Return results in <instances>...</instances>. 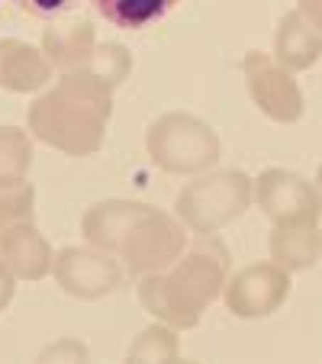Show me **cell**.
<instances>
[{
	"label": "cell",
	"mask_w": 322,
	"mask_h": 364,
	"mask_svg": "<svg viewBox=\"0 0 322 364\" xmlns=\"http://www.w3.org/2000/svg\"><path fill=\"white\" fill-rule=\"evenodd\" d=\"M0 258L16 281H42L52 274L55 252L36 223H20L0 235Z\"/></svg>",
	"instance_id": "30bf717a"
},
{
	"label": "cell",
	"mask_w": 322,
	"mask_h": 364,
	"mask_svg": "<svg viewBox=\"0 0 322 364\" xmlns=\"http://www.w3.org/2000/svg\"><path fill=\"white\" fill-rule=\"evenodd\" d=\"M145 210H149V203H142V200H100L81 216V232L87 239V245L117 255L119 242L126 239L132 223Z\"/></svg>",
	"instance_id": "7c38bea8"
},
{
	"label": "cell",
	"mask_w": 322,
	"mask_h": 364,
	"mask_svg": "<svg viewBox=\"0 0 322 364\" xmlns=\"http://www.w3.org/2000/svg\"><path fill=\"white\" fill-rule=\"evenodd\" d=\"M178 364H197V361H178Z\"/></svg>",
	"instance_id": "484cf974"
},
{
	"label": "cell",
	"mask_w": 322,
	"mask_h": 364,
	"mask_svg": "<svg viewBox=\"0 0 322 364\" xmlns=\"http://www.w3.org/2000/svg\"><path fill=\"white\" fill-rule=\"evenodd\" d=\"M87 71H90L94 77H100L103 84H110V87L117 90L119 84L129 77V71H132L129 48L119 46V42H97L94 55H90Z\"/></svg>",
	"instance_id": "d6986e66"
},
{
	"label": "cell",
	"mask_w": 322,
	"mask_h": 364,
	"mask_svg": "<svg viewBox=\"0 0 322 364\" xmlns=\"http://www.w3.org/2000/svg\"><path fill=\"white\" fill-rule=\"evenodd\" d=\"M113 117V87L90 71H65L26 113V129L42 145L68 159H87L103 149Z\"/></svg>",
	"instance_id": "6da1fadb"
},
{
	"label": "cell",
	"mask_w": 322,
	"mask_h": 364,
	"mask_svg": "<svg viewBox=\"0 0 322 364\" xmlns=\"http://www.w3.org/2000/svg\"><path fill=\"white\" fill-rule=\"evenodd\" d=\"M33 168V136L20 126H0V187L23 184Z\"/></svg>",
	"instance_id": "ac0fdd59"
},
{
	"label": "cell",
	"mask_w": 322,
	"mask_h": 364,
	"mask_svg": "<svg viewBox=\"0 0 322 364\" xmlns=\"http://www.w3.org/2000/svg\"><path fill=\"white\" fill-rule=\"evenodd\" d=\"M316 187H319V193H322V165H319V171H316Z\"/></svg>",
	"instance_id": "d4e9b609"
},
{
	"label": "cell",
	"mask_w": 322,
	"mask_h": 364,
	"mask_svg": "<svg viewBox=\"0 0 322 364\" xmlns=\"http://www.w3.org/2000/svg\"><path fill=\"white\" fill-rule=\"evenodd\" d=\"M33 364H90V351L81 338H58L45 345Z\"/></svg>",
	"instance_id": "44dd1931"
},
{
	"label": "cell",
	"mask_w": 322,
	"mask_h": 364,
	"mask_svg": "<svg viewBox=\"0 0 322 364\" xmlns=\"http://www.w3.org/2000/svg\"><path fill=\"white\" fill-rule=\"evenodd\" d=\"M267 252H271V262L290 274L309 271L322 258V232L319 226H274L267 239Z\"/></svg>",
	"instance_id": "9a60e30c"
},
{
	"label": "cell",
	"mask_w": 322,
	"mask_h": 364,
	"mask_svg": "<svg viewBox=\"0 0 322 364\" xmlns=\"http://www.w3.org/2000/svg\"><path fill=\"white\" fill-rule=\"evenodd\" d=\"M290 271L274 262H258L229 274L222 287V303L239 319H267L287 303L290 296Z\"/></svg>",
	"instance_id": "9c48e42d"
},
{
	"label": "cell",
	"mask_w": 322,
	"mask_h": 364,
	"mask_svg": "<svg viewBox=\"0 0 322 364\" xmlns=\"http://www.w3.org/2000/svg\"><path fill=\"white\" fill-rule=\"evenodd\" d=\"M52 274L75 300H103L123 284V264L117 262V255L94 245H65L55 252Z\"/></svg>",
	"instance_id": "ba28073f"
},
{
	"label": "cell",
	"mask_w": 322,
	"mask_h": 364,
	"mask_svg": "<svg viewBox=\"0 0 322 364\" xmlns=\"http://www.w3.org/2000/svg\"><path fill=\"white\" fill-rule=\"evenodd\" d=\"M42 52L52 68L65 71H87L90 55L97 48V29L90 20H62L45 26L42 33Z\"/></svg>",
	"instance_id": "4fadbf2b"
},
{
	"label": "cell",
	"mask_w": 322,
	"mask_h": 364,
	"mask_svg": "<svg viewBox=\"0 0 322 364\" xmlns=\"http://www.w3.org/2000/svg\"><path fill=\"white\" fill-rule=\"evenodd\" d=\"M94 10L117 29H145L168 16L178 0H90Z\"/></svg>",
	"instance_id": "2e32d148"
},
{
	"label": "cell",
	"mask_w": 322,
	"mask_h": 364,
	"mask_svg": "<svg viewBox=\"0 0 322 364\" xmlns=\"http://www.w3.org/2000/svg\"><path fill=\"white\" fill-rule=\"evenodd\" d=\"M145 151L165 174H184L197 178L206 174L222 155L220 136L206 119L193 113H161L145 129Z\"/></svg>",
	"instance_id": "3957f363"
},
{
	"label": "cell",
	"mask_w": 322,
	"mask_h": 364,
	"mask_svg": "<svg viewBox=\"0 0 322 364\" xmlns=\"http://www.w3.org/2000/svg\"><path fill=\"white\" fill-rule=\"evenodd\" d=\"M322 58V33L309 26L296 10L281 16L274 33V62L287 71H309Z\"/></svg>",
	"instance_id": "5bb4252c"
},
{
	"label": "cell",
	"mask_w": 322,
	"mask_h": 364,
	"mask_svg": "<svg viewBox=\"0 0 322 364\" xmlns=\"http://www.w3.org/2000/svg\"><path fill=\"white\" fill-rule=\"evenodd\" d=\"M16 4L29 14H58L62 7H68V0H16Z\"/></svg>",
	"instance_id": "cb8c5ba5"
},
{
	"label": "cell",
	"mask_w": 322,
	"mask_h": 364,
	"mask_svg": "<svg viewBox=\"0 0 322 364\" xmlns=\"http://www.w3.org/2000/svg\"><path fill=\"white\" fill-rule=\"evenodd\" d=\"M20 223H36V187L29 181L0 187V235Z\"/></svg>",
	"instance_id": "ffe728a7"
},
{
	"label": "cell",
	"mask_w": 322,
	"mask_h": 364,
	"mask_svg": "<svg viewBox=\"0 0 322 364\" xmlns=\"http://www.w3.org/2000/svg\"><path fill=\"white\" fill-rule=\"evenodd\" d=\"M52 81V62L45 52L23 39H0V90L36 94Z\"/></svg>",
	"instance_id": "8fae6325"
},
{
	"label": "cell",
	"mask_w": 322,
	"mask_h": 364,
	"mask_svg": "<svg viewBox=\"0 0 322 364\" xmlns=\"http://www.w3.org/2000/svg\"><path fill=\"white\" fill-rule=\"evenodd\" d=\"M252 203L274 226H319L322 220L319 187L287 168H264L252 181Z\"/></svg>",
	"instance_id": "8992f818"
},
{
	"label": "cell",
	"mask_w": 322,
	"mask_h": 364,
	"mask_svg": "<svg viewBox=\"0 0 322 364\" xmlns=\"http://www.w3.org/2000/svg\"><path fill=\"white\" fill-rule=\"evenodd\" d=\"M232 271V255L220 235H197L187 252L161 274L139 277V303L158 323L193 329L203 313L222 296Z\"/></svg>",
	"instance_id": "7a4b0ae2"
},
{
	"label": "cell",
	"mask_w": 322,
	"mask_h": 364,
	"mask_svg": "<svg viewBox=\"0 0 322 364\" xmlns=\"http://www.w3.org/2000/svg\"><path fill=\"white\" fill-rule=\"evenodd\" d=\"M181 361V338L178 329L165 323H151L132 338L126 351V364H178Z\"/></svg>",
	"instance_id": "e0dca14e"
},
{
	"label": "cell",
	"mask_w": 322,
	"mask_h": 364,
	"mask_svg": "<svg viewBox=\"0 0 322 364\" xmlns=\"http://www.w3.org/2000/svg\"><path fill=\"white\" fill-rule=\"evenodd\" d=\"M187 245H190V239H187L184 223L174 213L149 206V210L132 223L126 239L119 242L117 258H123L126 271H129L132 277L161 274V271H168L181 255L187 252Z\"/></svg>",
	"instance_id": "5b68a950"
},
{
	"label": "cell",
	"mask_w": 322,
	"mask_h": 364,
	"mask_svg": "<svg viewBox=\"0 0 322 364\" xmlns=\"http://www.w3.org/2000/svg\"><path fill=\"white\" fill-rule=\"evenodd\" d=\"M242 75H245V87L252 103L264 113L271 123H300L306 113V97H303L300 84H296L294 71L274 62V55L267 52H248L242 58Z\"/></svg>",
	"instance_id": "52a82bcc"
},
{
	"label": "cell",
	"mask_w": 322,
	"mask_h": 364,
	"mask_svg": "<svg viewBox=\"0 0 322 364\" xmlns=\"http://www.w3.org/2000/svg\"><path fill=\"white\" fill-rule=\"evenodd\" d=\"M252 206V178L239 168L197 174L174 197V216L193 235H216Z\"/></svg>",
	"instance_id": "277c9868"
},
{
	"label": "cell",
	"mask_w": 322,
	"mask_h": 364,
	"mask_svg": "<svg viewBox=\"0 0 322 364\" xmlns=\"http://www.w3.org/2000/svg\"><path fill=\"white\" fill-rule=\"evenodd\" d=\"M296 14L322 33V0H296Z\"/></svg>",
	"instance_id": "603a6c76"
},
{
	"label": "cell",
	"mask_w": 322,
	"mask_h": 364,
	"mask_svg": "<svg viewBox=\"0 0 322 364\" xmlns=\"http://www.w3.org/2000/svg\"><path fill=\"white\" fill-rule=\"evenodd\" d=\"M14 294H16V277L10 274V268L4 264V258H0V313L10 306Z\"/></svg>",
	"instance_id": "7402d4cb"
}]
</instances>
